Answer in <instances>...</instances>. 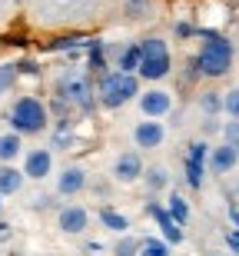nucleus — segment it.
<instances>
[{
    "mask_svg": "<svg viewBox=\"0 0 239 256\" xmlns=\"http://www.w3.org/2000/svg\"><path fill=\"white\" fill-rule=\"evenodd\" d=\"M233 60H236V47H233L230 40L203 30V44H200V54H196L200 76H206V80H223V76L233 70Z\"/></svg>",
    "mask_w": 239,
    "mask_h": 256,
    "instance_id": "obj_1",
    "label": "nucleus"
},
{
    "mask_svg": "<svg viewBox=\"0 0 239 256\" xmlns=\"http://www.w3.org/2000/svg\"><path fill=\"white\" fill-rule=\"evenodd\" d=\"M140 96V76L126 70H106L96 80V104L103 110H120Z\"/></svg>",
    "mask_w": 239,
    "mask_h": 256,
    "instance_id": "obj_2",
    "label": "nucleus"
},
{
    "mask_svg": "<svg viewBox=\"0 0 239 256\" xmlns=\"http://www.w3.org/2000/svg\"><path fill=\"white\" fill-rule=\"evenodd\" d=\"M96 96V86L86 70H67L53 80V100L60 106H77V110H90Z\"/></svg>",
    "mask_w": 239,
    "mask_h": 256,
    "instance_id": "obj_3",
    "label": "nucleus"
},
{
    "mask_svg": "<svg viewBox=\"0 0 239 256\" xmlns=\"http://www.w3.org/2000/svg\"><path fill=\"white\" fill-rule=\"evenodd\" d=\"M143 57H140V66H136V76L140 80H150V84H160L173 74V54L170 44L163 37H146L143 44Z\"/></svg>",
    "mask_w": 239,
    "mask_h": 256,
    "instance_id": "obj_4",
    "label": "nucleus"
},
{
    "mask_svg": "<svg viewBox=\"0 0 239 256\" xmlns=\"http://www.w3.org/2000/svg\"><path fill=\"white\" fill-rule=\"evenodd\" d=\"M7 120L20 136H37V133H43L47 124H50L47 106L40 104L37 96H17L13 106H10V114H7Z\"/></svg>",
    "mask_w": 239,
    "mask_h": 256,
    "instance_id": "obj_5",
    "label": "nucleus"
},
{
    "mask_svg": "<svg viewBox=\"0 0 239 256\" xmlns=\"http://www.w3.org/2000/svg\"><path fill=\"white\" fill-rule=\"evenodd\" d=\"M143 170H146V163H143V156H140L136 150H123L113 160V180L123 183V186H130V183H136V180H143Z\"/></svg>",
    "mask_w": 239,
    "mask_h": 256,
    "instance_id": "obj_6",
    "label": "nucleus"
},
{
    "mask_svg": "<svg viewBox=\"0 0 239 256\" xmlns=\"http://www.w3.org/2000/svg\"><path fill=\"white\" fill-rule=\"evenodd\" d=\"M173 110V94L170 90H163V86H150V90H140V114L143 116H163Z\"/></svg>",
    "mask_w": 239,
    "mask_h": 256,
    "instance_id": "obj_7",
    "label": "nucleus"
},
{
    "mask_svg": "<svg viewBox=\"0 0 239 256\" xmlns=\"http://www.w3.org/2000/svg\"><path fill=\"white\" fill-rule=\"evenodd\" d=\"M206 156H210V143H190V153H186V183L193 190H200L203 180H206Z\"/></svg>",
    "mask_w": 239,
    "mask_h": 256,
    "instance_id": "obj_8",
    "label": "nucleus"
},
{
    "mask_svg": "<svg viewBox=\"0 0 239 256\" xmlns=\"http://www.w3.org/2000/svg\"><path fill=\"white\" fill-rule=\"evenodd\" d=\"M236 163H239V153L233 143H216V146H210V156H206V170L213 173V176H226V173L236 170Z\"/></svg>",
    "mask_w": 239,
    "mask_h": 256,
    "instance_id": "obj_9",
    "label": "nucleus"
},
{
    "mask_svg": "<svg viewBox=\"0 0 239 256\" xmlns=\"http://www.w3.org/2000/svg\"><path fill=\"white\" fill-rule=\"evenodd\" d=\"M163 140H166V126L156 116H143L133 126V143L140 150H156V146H163Z\"/></svg>",
    "mask_w": 239,
    "mask_h": 256,
    "instance_id": "obj_10",
    "label": "nucleus"
},
{
    "mask_svg": "<svg viewBox=\"0 0 239 256\" xmlns=\"http://www.w3.org/2000/svg\"><path fill=\"white\" fill-rule=\"evenodd\" d=\"M57 226H60V233H67V236H77V233H83V230L90 226V213H86V206L67 203V206L57 213Z\"/></svg>",
    "mask_w": 239,
    "mask_h": 256,
    "instance_id": "obj_11",
    "label": "nucleus"
},
{
    "mask_svg": "<svg viewBox=\"0 0 239 256\" xmlns=\"http://www.w3.org/2000/svg\"><path fill=\"white\" fill-rule=\"evenodd\" d=\"M146 213H150V216L156 220V226L163 230V236H166V243H170V246L183 243V226L170 216V210H163L160 203H146Z\"/></svg>",
    "mask_w": 239,
    "mask_h": 256,
    "instance_id": "obj_12",
    "label": "nucleus"
},
{
    "mask_svg": "<svg viewBox=\"0 0 239 256\" xmlns=\"http://www.w3.org/2000/svg\"><path fill=\"white\" fill-rule=\"evenodd\" d=\"M50 170H53V153L50 150H30L27 160H23V176L30 180H47Z\"/></svg>",
    "mask_w": 239,
    "mask_h": 256,
    "instance_id": "obj_13",
    "label": "nucleus"
},
{
    "mask_svg": "<svg viewBox=\"0 0 239 256\" xmlns=\"http://www.w3.org/2000/svg\"><path fill=\"white\" fill-rule=\"evenodd\" d=\"M86 190V170L83 166H67V170L57 176V193L60 196H77Z\"/></svg>",
    "mask_w": 239,
    "mask_h": 256,
    "instance_id": "obj_14",
    "label": "nucleus"
},
{
    "mask_svg": "<svg viewBox=\"0 0 239 256\" xmlns=\"http://www.w3.org/2000/svg\"><path fill=\"white\" fill-rule=\"evenodd\" d=\"M20 186H23V173L3 163L0 166V196H13V193H20Z\"/></svg>",
    "mask_w": 239,
    "mask_h": 256,
    "instance_id": "obj_15",
    "label": "nucleus"
},
{
    "mask_svg": "<svg viewBox=\"0 0 239 256\" xmlns=\"http://www.w3.org/2000/svg\"><path fill=\"white\" fill-rule=\"evenodd\" d=\"M143 183H146L150 193L166 190V186H170V170H166V166H146L143 170Z\"/></svg>",
    "mask_w": 239,
    "mask_h": 256,
    "instance_id": "obj_16",
    "label": "nucleus"
},
{
    "mask_svg": "<svg viewBox=\"0 0 239 256\" xmlns=\"http://www.w3.org/2000/svg\"><path fill=\"white\" fill-rule=\"evenodd\" d=\"M20 150H23V143H20V133H0V163H10L17 160Z\"/></svg>",
    "mask_w": 239,
    "mask_h": 256,
    "instance_id": "obj_17",
    "label": "nucleus"
},
{
    "mask_svg": "<svg viewBox=\"0 0 239 256\" xmlns=\"http://www.w3.org/2000/svg\"><path fill=\"white\" fill-rule=\"evenodd\" d=\"M140 57H143V47H140V44H126L123 54L116 57V66H120V70H126V74H133L136 66H140Z\"/></svg>",
    "mask_w": 239,
    "mask_h": 256,
    "instance_id": "obj_18",
    "label": "nucleus"
},
{
    "mask_svg": "<svg viewBox=\"0 0 239 256\" xmlns=\"http://www.w3.org/2000/svg\"><path fill=\"white\" fill-rule=\"evenodd\" d=\"M200 110L206 116H220L223 114V94L220 90H203L200 94Z\"/></svg>",
    "mask_w": 239,
    "mask_h": 256,
    "instance_id": "obj_19",
    "label": "nucleus"
},
{
    "mask_svg": "<svg viewBox=\"0 0 239 256\" xmlns=\"http://www.w3.org/2000/svg\"><path fill=\"white\" fill-rule=\"evenodd\" d=\"M170 216L176 220V223H180V226H186V223H190V203H186V200L180 196V193H170Z\"/></svg>",
    "mask_w": 239,
    "mask_h": 256,
    "instance_id": "obj_20",
    "label": "nucleus"
},
{
    "mask_svg": "<svg viewBox=\"0 0 239 256\" xmlns=\"http://www.w3.org/2000/svg\"><path fill=\"white\" fill-rule=\"evenodd\" d=\"M100 220H103V226L113 230V233H126V230H130V220L120 216V213H116V210H110V206L100 210Z\"/></svg>",
    "mask_w": 239,
    "mask_h": 256,
    "instance_id": "obj_21",
    "label": "nucleus"
},
{
    "mask_svg": "<svg viewBox=\"0 0 239 256\" xmlns=\"http://www.w3.org/2000/svg\"><path fill=\"white\" fill-rule=\"evenodd\" d=\"M140 250H143V253H150V256H166V253H170V243H166V240L146 236V240H140Z\"/></svg>",
    "mask_w": 239,
    "mask_h": 256,
    "instance_id": "obj_22",
    "label": "nucleus"
},
{
    "mask_svg": "<svg viewBox=\"0 0 239 256\" xmlns=\"http://www.w3.org/2000/svg\"><path fill=\"white\" fill-rule=\"evenodd\" d=\"M223 114L226 116H239V86H233V90L223 94Z\"/></svg>",
    "mask_w": 239,
    "mask_h": 256,
    "instance_id": "obj_23",
    "label": "nucleus"
},
{
    "mask_svg": "<svg viewBox=\"0 0 239 256\" xmlns=\"http://www.w3.org/2000/svg\"><path fill=\"white\" fill-rule=\"evenodd\" d=\"M223 140L233 146L239 143V116H230V124H223Z\"/></svg>",
    "mask_w": 239,
    "mask_h": 256,
    "instance_id": "obj_24",
    "label": "nucleus"
},
{
    "mask_svg": "<svg viewBox=\"0 0 239 256\" xmlns=\"http://www.w3.org/2000/svg\"><path fill=\"white\" fill-rule=\"evenodd\" d=\"M13 80H17V66L3 64V66H0V94H3V90H10V86H13Z\"/></svg>",
    "mask_w": 239,
    "mask_h": 256,
    "instance_id": "obj_25",
    "label": "nucleus"
},
{
    "mask_svg": "<svg viewBox=\"0 0 239 256\" xmlns=\"http://www.w3.org/2000/svg\"><path fill=\"white\" fill-rule=\"evenodd\" d=\"M90 66L103 70V44H90Z\"/></svg>",
    "mask_w": 239,
    "mask_h": 256,
    "instance_id": "obj_26",
    "label": "nucleus"
},
{
    "mask_svg": "<svg viewBox=\"0 0 239 256\" xmlns=\"http://www.w3.org/2000/svg\"><path fill=\"white\" fill-rule=\"evenodd\" d=\"M136 250H140V240H120V243H116V253H123V256H130V253H136Z\"/></svg>",
    "mask_w": 239,
    "mask_h": 256,
    "instance_id": "obj_27",
    "label": "nucleus"
},
{
    "mask_svg": "<svg viewBox=\"0 0 239 256\" xmlns=\"http://www.w3.org/2000/svg\"><path fill=\"white\" fill-rule=\"evenodd\" d=\"M176 34H180V37H190V34H200V30L190 27V24H176Z\"/></svg>",
    "mask_w": 239,
    "mask_h": 256,
    "instance_id": "obj_28",
    "label": "nucleus"
},
{
    "mask_svg": "<svg viewBox=\"0 0 239 256\" xmlns=\"http://www.w3.org/2000/svg\"><path fill=\"white\" fill-rule=\"evenodd\" d=\"M226 246H230L233 253H239V233H230V236H226Z\"/></svg>",
    "mask_w": 239,
    "mask_h": 256,
    "instance_id": "obj_29",
    "label": "nucleus"
},
{
    "mask_svg": "<svg viewBox=\"0 0 239 256\" xmlns=\"http://www.w3.org/2000/svg\"><path fill=\"white\" fill-rule=\"evenodd\" d=\"M230 223H233V226L239 230V206H236V203H233V206H230Z\"/></svg>",
    "mask_w": 239,
    "mask_h": 256,
    "instance_id": "obj_30",
    "label": "nucleus"
},
{
    "mask_svg": "<svg viewBox=\"0 0 239 256\" xmlns=\"http://www.w3.org/2000/svg\"><path fill=\"white\" fill-rule=\"evenodd\" d=\"M10 236V226H7V223H0V240H7Z\"/></svg>",
    "mask_w": 239,
    "mask_h": 256,
    "instance_id": "obj_31",
    "label": "nucleus"
},
{
    "mask_svg": "<svg viewBox=\"0 0 239 256\" xmlns=\"http://www.w3.org/2000/svg\"><path fill=\"white\" fill-rule=\"evenodd\" d=\"M126 4H150V0H126Z\"/></svg>",
    "mask_w": 239,
    "mask_h": 256,
    "instance_id": "obj_32",
    "label": "nucleus"
},
{
    "mask_svg": "<svg viewBox=\"0 0 239 256\" xmlns=\"http://www.w3.org/2000/svg\"><path fill=\"white\" fill-rule=\"evenodd\" d=\"M236 196H239V180H236Z\"/></svg>",
    "mask_w": 239,
    "mask_h": 256,
    "instance_id": "obj_33",
    "label": "nucleus"
},
{
    "mask_svg": "<svg viewBox=\"0 0 239 256\" xmlns=\"http://www.w3.org/2000/svg\"><path fill=\"white\" fill-rule=\"evenodd\" d=\"M236 153H239V143H236Z\"/></svg>",
    "mask_w": 239,
    "mask_h": 256,
    "instance_id": "obj_34",
    "label": "nucleus"
},
{
    "mask_svg": "<svg viewBox=\"0 0 239 256\" xmlns=\"http://www.w3.org/2000/svg\"><path fill=\"white\" fill-rule=\"evenodd\" d=\"M0 203H3V196H0Z\"/></svg>",
    "mask_w": 239,
    "mask_h": 256,
    "instance_id": "obj_35",
    "label": "nucleus"
}]
</instances>
